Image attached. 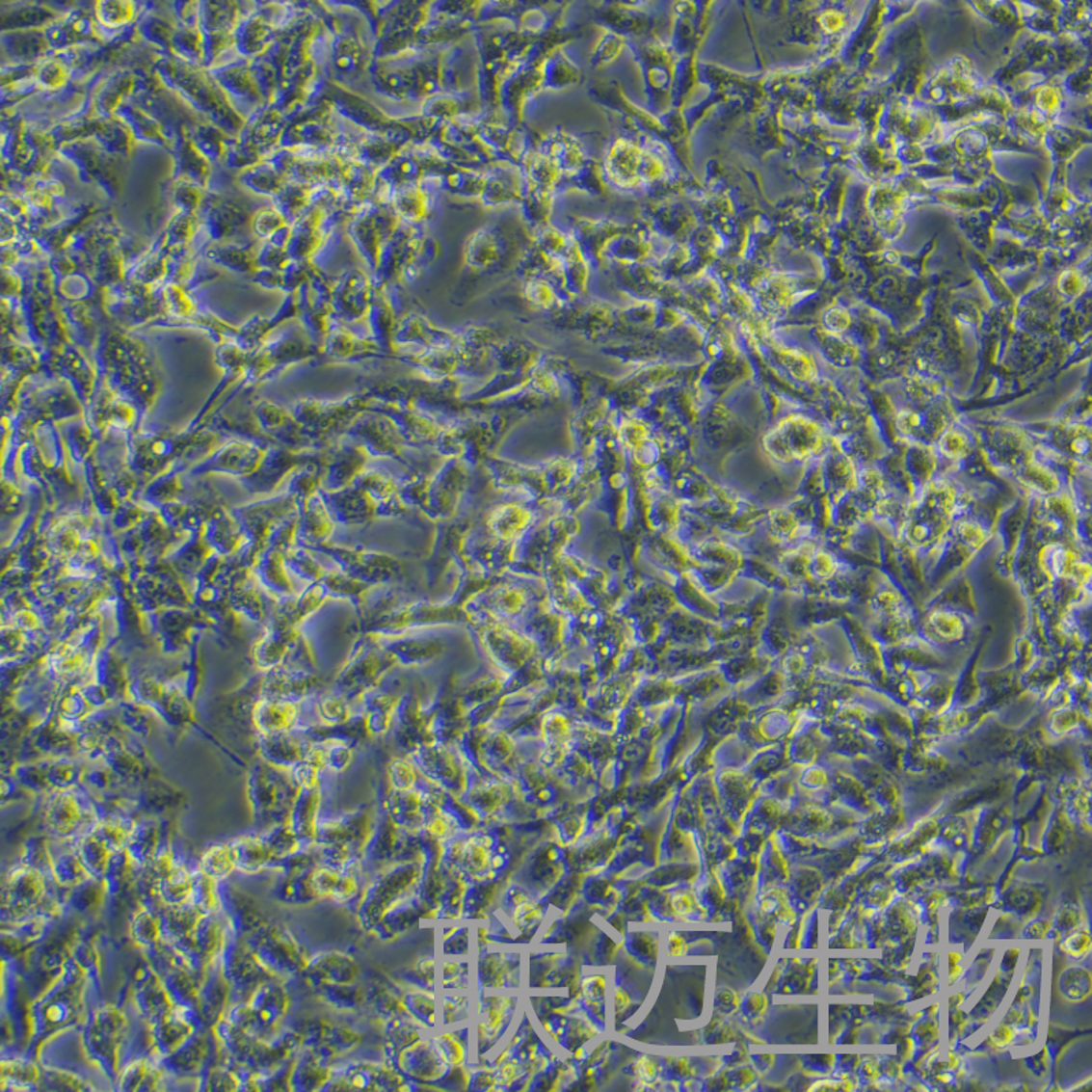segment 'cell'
<instances>
[{
	"label": "cell",
	"mask_w": 1092,
	"mask_h": 1092,
	"mask_svg": "<svg viewBox=\"0 0 1092 1092\" xmlns=\"http://www.w3.org/2000/svg\"><path fill=\"white\" fill-rule=\"evenodd\" d=\"M91 978L77 960L68 957L58 975L29 1006V1048L39 1052L49 1039L84 1025L85 999Z\"/></svg>",
	"instance_id": "obj_1"
},
{
	"label": "cell",
	"mask_w": 1092,
	"mask_h": 1092,
	"mask_svg": "<svg viewBox=\"0 0 1092 1092\" xmlns=\"http://www.w3.org/2000/svg\"><path fill=\"white\" fill-rule=\"evenodd\" d=\"M55 884L51 874L19 862L5 875L2 887L3 923L12 924L36 917L64 915L65 903L54 894Z\"/></svg>",
	"instance_id": "obj_2"
},
{
	"label": "cell",
	"mask_w": 1092,
	"mask_h": 1092,
	"mask_svg": "<svg viewBox=\"0 0 1092 1092\" xmlns=\"http://www.w3.org/2000/svg\"><path fill=\"white\" fill-rule=\"evenodd\" d=\"M129 1035V1019L114 1003L97 1006L82 1025V1049L88 1060L117 1083L123 1068V1051Z\"/></svg>",
	"instance_id": "obj_3"
},
{
	"label": "cell",
	"mask_w": 1092,
	"mask_h": 1092,
	"mask_svg": "<svg viewBox=\"0 0 1092 1092\" xmlns=\"http://www.w3.org/2000/svg\"><path fill=\"white\" fill-rule=\"evenodd\" d=\"M245 941L262 966L279 979L304 973L309 963L304 947L283 924L270 920Z\"/></svg>",
	"instance_id": "obj_4"
},
{
	"label": "cell",
	"mask_w": 1092,
	"mask_h": 1092,
	"mask_svg": "<svg viewBox=\"0 0 1092 1092\" xmlns=\"http://www.w3.org/2000/svg\"><path fill=\"white\" fill-rule=\"evenodd\" d=\"M421 871L422 864L415 861L406 862L386 872L375 884L370 885L360 907V924L366 930L375 929L384 915L396 907L409 893L410 889L418 885Z\"/></svg>",
	"instance_id": "obj_5"
},
{
	"label": "cell",
	"mask_w": 1092,
	"mask_h": 1092,
	"mask_svg": "<svg viewBox=\"0 0 1092 1092\" xmlns=\"http://www.w3.org/2000/svg\"><path fill=\"white\" fill-rule=\"evenodd\" d=\"M221 966L231 987V1003L248 1001L261 983L277 978L262 966L245 938L235 936L231 930L221 956Z\"/></svg>",
	"instance_id": "obj_6"
},
{
	"label": "cell",
	"mask_w": 1092,
	"mask_h": 1092,
	"mask_svg": "<svg viewBox=\"0 0 1092 1092\" xmlns=\"http://www.w3.org/2000/svg\"><path fill=\"white\" fill-rule=\"evenodd\" d=\"M222 1051L212 1028L201 1027L178 1051L160 1057L169 1078L196 1080L221 1057Z\"/></svg>",
	"instance_id": "obj_7"
},
{
	"label": "cell",
	"mask_w": 1092,
	"mask_h": 1092,
	"mask_svg": "<svg viewBox=\"0 0 1092 1092\" xmlns=\"http://www.w3.org/2000/svg\"><path fill=\"white\" fill-rule=\"evenodd\" d=\"M131 999L147 1025H155L176 1008L162 976L149 963L137 970Z\"/></svg>",
	"instance_id": "obj_8"
},
{
	"label": "cell",
	"mask_w": 1092,
	"mask_h": 1092,
	"mask_svg": "<svg viewBox=\"0 0 1092 1092\" xmlns=\"http://www.w3.org/2000/svg\"><path fill=\"white\" fill-rule=\"evenodd\" d=\"M221 887L223 915L235 936L248 938L270 921L251 894L234 885L226 884V881L221 882Z\"/></svg>",
	"instance_id": "obj_9"
},
{
	"label": "cell",
	"mask_w": 1092,
	"mask_h": 1092,
	"mask_svg": "<svg viewBox=\"0 0 1092 1092\" xmlns=\"http://www.w3.org/2000/svg\"><path fill=\"white\" fill-rule=\"evenodd\" d=\"M201 1027L204 1025L195 1009L176 1005L170 1015L149 1025L152 1049L160 1057H166L178 1051Z\"/></svg>",
	"instance_id": "obj_10"
},
{
	"label": "cell",
	"mask_w": 1092,
	"mask_h": 1092,
	"mask_svg": "<svg viewBox=\"0 0 1092 1092\" xmlns=\"http://www.w3.org/2000/svg\"><path fill=\"white\" fill-rule=\"evenodd\" d=\"M228 933V923L223 913L204 914L197 923L188 946L183 950L188 952L202 969H206V967L221 959L226 943H227Z\"/></svg>",
	"instance_id": "obj_11"
},
{
	"label": "cell",
	"mask_w": 1092,
	"mask_h": 1092,
	"mask_svg": "<svg viewBox=\"0 0 1092 1092\" xmlns=\"http://www.w3.org/2000/svg\"><path fill=\"white\" fill-rule=\"evenodd\" d=\"M229 1003H231V987L223 973L219 959L204 970V978L197 997L196 1012L201 1025L212 1028L227 1011Z\"/></svg>",
	"instance_id": "obj_12"
},
{
	"label": "cell",
	"mask_w": 1092,
	"mask_h": 1092,
	"mask_svg": "<svg viewBox=\"0 0 1092 1092\" xmlns=\"http://www.w3.org/2000/svg\"><path fill=\"white\" fill-rule=\"evenodd\" d=\"M94 821H90L82 812L80 803L73 796H59L51 803L45 814V826L49 835L58 842H74L91 831Z\"/></svg>",
	"instance_id": "obj_13"
},
{
	"label": "cell",
	"mask_w": 1092,
	"mask_h": 1092,
	"mask_svg": "<svg viewBox=\"0 0 1092 1092\" xmlns=\"http://www.w3.org/2000/svg\"><path fill=\"white\" fill-rule=\"evenodd\" d=\"M360 973L359 963L349 954L342 952L317 954L313 959H309L304 971L305 979L310 987L326 985V983L357 982Z\"/></svg>",
	"instance_id": "obj_14"
},
{
	"label": "cell",
	"mask_w": 1092,
	"mask_h": 1092,
	"mask_svg": "<svg viewBox=\"0 0 1092 1092\" xmlns=\"http://www.w3.org/2000/svg\"><path fill=\"white\" fill-rule=\"evenodd\" d=\"M412 841L413 839L400 836L398 829L391 823H386L372 836L363 852L370 864L386 865L395 861L406 864L414 862L416 851L421 852V847L414 848Z\"/></svg>",
	"instance_id": "obj_15"
},
{
	"label": "cell",
	"mask_w": 1092,
	"mask_h": 1092,
	"mask_svg": "<svg viewBox=\"0 0 1092 1092\" xmlns=\"http://www.w3.org/2000/svg\"><path fill=\"white\" fill-rule=\"evenodd\" d=\"M167 1078L160 1055L152 1049L150 1054L124 1064L115 1084L120 1091H156L162 1090Z\"/></svg>",
	"instance_id": "obj_16"
},
{
	"label": "cell",
	"mask_w": 1092,
	"mask_h": 1092,
	"mask_svg": "<svg viewBox=\"0 0 1092 1092\" xmlns=\"http://www.w3.org/2000/svg\"><path fill=\"white\" fill-rule=\"evenodd\" d=\"M448 1065L442 1060L436 1045L419 1039L400 1054L398 1071L406 1072L409 1077L421 1081H433L447 1071Z\"/></svg>",
	"instance_id": "obj_17"
},
{
	"label": "cell",
	"mask_w": 1092,
	"mask_h": 1092,
	"mask_svg": "<svg viewBox=\"0 0 1092 1092\" xmlns=\"http://www.w3.org/2000/svg\"><path fill=\"white\" fill-rule=\"evenodd\" d=\"M153 882H155V893L160 907H179V905L192 904L195 868H190L182 859H178L172 870L167 871L159 880Z\"/></svg>",
	"instance_id": "obj_18"
},
{
	"label": "cell",
	"mask_w": 1092,
	"mask_h": 1092,
	"mask_svg": "<svg viewBox=\"0 0 1092 1092\" xmlns=\"http://www.w3.org/2000/svg\"><path fill=\"white\" fill-rule=\"evenodd\" d=\"M55 918L49 915H36L28 919L12 924L10 930L2 931L3 953L9 954L10 959L18 956L22 950L38 946L47 938Z\"/></svg>",
	"instance_id": "obj_19"
},
{
	"label": "cell",
	"mask_w": 1092,
	"mask_h": 1092,
	"mask_svg": "<svg viewBox=\"0 0 1092 1092\" xmlns=\"http://www.w3.org/2000/svg\"><path fill=\"white\" fill-rule=\"evenodd\" d=\"M42 1081V1067L32 1057L10 1055L2 1058L0 1071V1090L32 1091L39 1090Z\"/></svg>",
	"instance_id": "obj_20"
},
{
	"label": "cell",
	"mask_w": 1092,
	"mask_h": 1092,
	"mask_svg": "<svg viewBox=\"0 0 1092 1092\" xmlns=\"http://www.w3.org/2000/svg\"><path fill=\"white\" fill-rule=\"evenodd\" d=\"M228 842L234 852L237 871L241 874L255 875L270 868L274 856L262 836H239Z\"/></svg>",
	"instance_id": "obj_21"
},
{
	"label": "cell",
	"mask_w": 1092,
	"mask_h": 1092,
	"mask_svg": "<svg viewBox=\"0 0 1092 1092\" xmlns=\"http://www.w3.org/2000/svg\"><path fill=\"white\" fill-rule=\"evenodd\" d=\"M52 851L51 877L61 891H68L80 887L94 878L88 870L78 854L75 842L70 847L61 848L58 852Z\"/></svg>",
	"instance_id": "obj_22"
},
{
	"label": "cell",
	"mask_w": 1092,
	"mask_h": 1092,
	"mask_svg": "<svg viewBox=\"0 0 1092 1092\" xmlns=\"http://www.w3.org/2000/svg\"><path fill=\"white\" fill-rule=\"evenodd\" d=\"M160 914L163 918L164 938L182 949L188 946L197 923L204 915L193 904L162 907Z\"/></svg>",
	"instance_id": "obj_23"
},
{
	"label": "cell",
	"mask_w": 1092,
	"mask_h": 1092,
	"mask_svg": "<svg viewBox=\"0 0 1092 1092\" xmlns=\"http://www.w3.org/2000/svg\"><path fill=\"white\" fill-rule=\"evenodd\" d=\"M162 847V832H160L157 822H136L126 852L140 870H144V868L152 865Z\"/></svg>",
	"instance_id": "obj_24"
},
{
	"label": "cell",
	"mask_w": 1092,
	"mask_h": 1092,
	"mask_svg": "<svg viewBox=\"0 0 1092 1092\" xmlns=\"http://www.w3.org/2000/svg\"><path fill=\"white\" fill-rule=\"evenodd\" d=\"M130 937L144 952L155 949L164 941L163 918L160 908L141 904L130 920Z\"/></svg>",
	"instance_id": "obj_25"
},
{
	"label": "cell",
	"mask_w": 1092,
	"mask_h": 1092,
	"mask_svg": "<svg viewBox=\"0 0 1092 1092\" xmlns=\"http://www.w3.org/2000/svg\"><path fill=\"white\" fill-rule=\"evenodd\" d=\"M333 1078V1071L326 1061L321 1060L313 1052L305 1049L302 1057L295 1060L293 1074H291V1091H318Z\"/></svg>",
	"instance_id": "obj_26"
},
{
	"label": "cell",
	"mask_w": 1092,
	"mask_h": 1092,
	"mask_svg": "<svg viewBox=\"0 0 1092 1092\" xmlns=\"http://www.w3.org/2000/svg\"><path fill=\"white\" fill-rule=\"evenodd\" d=\"M313 871L297 875H281L272 888V897L279 903L287 905L313 903L320 897L316 888H314L313 878H311Z\"/></svg>",
	"instance_id": "obj_27"
},
{
	"label": "cell",
	"mask_w": 1092,
	"mask_h": 1092,
	"mask_svg": "<svg viewBox=\"0 0 1092 1092\" xmlns=\"http://www.w3.org/2000/svg\"><path fill=\"white\" fill-rule=\"evenodd\" d=\"M196 1083L199 1091H244V1072L221 1054Z\"/></svg>",
	"instance_id": "obj_28"
},
{
	"label": "cell",
	"mask_w": 1092,
	"mask_h": 1092,
	"mask_svg": "<svg viewBox=\"0 0 1092 1092\" xmlns=\"http://www.w3.org/2000/svg\"><path fill=\"white\" fill-rule=\"evenodd\" d=\"M74 842L82 862L87 866L91 874L94 878H100V880L106 877L115 855L113 849L108 847L107 842L92 829Z\"/></svg>",
	"instance_id": "obj_29"
},
{
	"label": "cell",
	"mask_w": 1092,
	"mask_h": 1092,
	"mask_svg": "<svg viewBox=\"0 0 1092 1092\" xmlns=\"http://www.w3.org/2000/svg\"><path fill=\"white\" fill-rule=\"evenodd\" d=\"M424 907L426 905L419 900L396 905L384 915L383 919L376 924L377 936L382 940H393V938L405 933L410 927L414 926L419 918L424 917Z\"/></svg>",
	"instance_id": "obj_30"
},
{
	"label": "cell",
	"mask_w": 1092,
	"mask_h": 1092,
	"mask_svg": "<svg viewBox=\"0 0 1092 1092\" xmlns=\"http://www.w3.org/2000/svg\"><path fill=\"white\" fill-rule=\"evenodd\" d=\"M65 892V907L70 908L77 914L96 913L98 908L110 898L106 882L103 878H92L80 887L68 889Z\"/></svg>",
	"instance_id": "obj_31"
},
{
	"label": "cell",
	"mask_w": 1092,
	"mask_h": 1092,
	"mask_svg": "<svg viewBox=\"0 0 1092 1092\" xmlns=\"http://www.w3.org/2000/svg\"><path fill=\"white\" fill-rule=\"evenodd\" d=\"M140 871V868L131 861L126 849L117 852L113 861H111L106 877L103 878L110 897L122 896L124 892L136 887Z\"/></svg>",
	"instance_id": "obj_32"
},
{
	"label": "cell",
	"mask_w": 1092,
	"mask_h": 1092,
	"mask_svg": "<svg viewBox=\"0 0 1092 1092\" xmlns=\"http://www.w3.org/2000/svg\"><path fill=\"white\" fill-rule=\"evenodd\" d=\"M328 1005L337 1009H356L365 1002L367 992L359 983H326L311 987Z\"/></svg>",
	"instance_id": "obj_33"
},
{
	"label": "cell",
	"mask_w": 1092,
	"mask_h": 1092,
	"mask_svg": "<svg viewBox=\"0 0 1092 1092\" xmlns=\"http://www.w3.org/2000/svg\"><path fill=\"white\" fill-rule=\"evenodd\" d=\"M197 867L206 875L212 877L213 880L223 882L227 881L232 872L237 871V865H235V856L232 852L229 842L225 844H215L212 847L206 848L200 858Z\"/></svg>",
	"instance_id": "obj_34"
},
{
	"label": "cell",
	"mask_w": 1092,
	"mask_h": 1092,
	"mask_svg": "<svg viewBox=\"0 0 1092 1092\" xmlns=\"http://www.w3.org/2000/svg\"><path fill=\"white\" fill-rule=\"evenodd\" d=\"M386 1055L393 1062L395 1068H398L400 1054L419 1041V1028H416V1025L408 1022V1020L403 1019V1016H395L386 1025Z\"/></svg>",
	"instance_id": "obj_35"
},
{
	"label": "cell",
	"mask_w": 1092,
	"mask_h": 1092,
	"mask_svg": "<svg viewBox=\"0 0 1092 1092\" xmlns=\"http://www.w3.org/2000/svg\"><path fill=\"white\" fill-rule=\"evenodd\" d=\"M493 845L494 839L491 836L478 835L466 841L461 870L470 877L481 880L482 874H487L490 867Z\"/></svg>",
	"instance_id": "obj_36"
},
{
	"label": "cell",
	"mask_w": 1092,
	"mask_h": 1092,
	"mask_svg": "<svg viewBox=\"0 0 1092 1092\" xmlns=\"http://www.w3.org/2000/svg\"><path fill=\"white\" fill-rule=\"evenodd\" d=\"M192 904L202 914H222L223 897L221 882L213 880L205 872L195 867V888Z\"/></svg>",
	"instance_id": "obj_37"
},
{
	"label": "cell",
	"mask_w": 1092,
	"mask_h": 1092,
	"mask_svg": "<svg viewBox=\"0 0 1092 1092\" xmlns=\"http://www.w3.org/2000/svg\"><path fill=\"white\" fill-rule=\"evenodd\" d=\"M497 884L493 880H478L466 889L464 914L466 919H482L496 898Z\"/></svg>",
	"instance_id": "obj_38"
},
{
	"label": "cell",
	"mask_w": 1092,
	"mask_h": 1092,
	"mask_svg": "<svg viewBox=\"0 0 1092 1092\" xmlns=\"http://www.w3.org/2000/svg\"><path fill=\"white\" fill-rule=\"evenodd\" d=\"M318 798L316 793L307 792L306 795L302 796L300 802L297 803V808L294 810L293 819H291V828L297 833L302 844H310L316 839L317 812Z\"/></svg>",
	"instance_id": "obj_39"
},
{
	"label": "cell",
	"mask_w": 1092,
	"mask_h": 1092,
	"mask_svg": "<svg viewBox=\"0 0 1092 1092\" xmlns=\"http://www.w3.org/2000/svg\"><path fill=\"white\" fill-rule=\"evenodd\" d=\"M134 825H136V822L114 816V818L98 819L92 831L97 833L107 842L108 847L117 854V852L124 851L129 844Z\"/></svg>",
	"instance_id": "obj_40"
},
{
	"label": "cell",
	"mask_w": 1092,
	"mask_h": 1092,
	"mask_svg": "<svg viewBox=\"0 0 1092 1092\" xmlns=\"http://www.w3.org/2000/svg\"><path fill=\"white\" fill-rule=\"evenodd\" d=\"M275 859L285 858L301 851L302 841L291 825H278L261 835Z\"/></svg>",
	"instance_id": "obj_41"
},
{
	"label": "cell",
	"mask_w": 1092,
	"mask_h": 1092,
	"mask_svg": "<svg viewBox=\"0 0 1092 1092\" xmlns=\"http://www.w3.org/2000/svg\"><path fill=\"white\" fill-rule=\"evenodd\" d=\"M47 1083L48 1090L59 1091H94L96 1087L90 1081L82 1079L80 1075L73 1074L65 1069L42 1065V1081Z\"/></svg>",
	"instance_id": "obj_42"
},
{
	"label": "cell",
	"mask_w": 1092,
	"mask_h": 1092,
	"mask_svg": "<svg viewBox=\"0 0 1092 1092\" xmlns=\"http://www.w3.org/2000/svg\"><path fill=\"white\" fill-rule=\"evenodd\" d=\"M498 249H500V239L497 232L492 228H482L468 241L467 253L470 254L471 261L482 264L481 258L482 261L496 260Z\"/></svg>",
	"instance_id": "obj_43"
},
{
	"label": "cell",
	"mask_w": 1092,
	"mask_h": 1092,
	"mask_svg": "<svg viewBox=\"0 0 1092 1092\" xmlns=\"http://www.w3.org/2000/svg\"><path fill=\"white\" fill-rule=\"evenodd\" d=\"M317 866L318 858L310 854L306 849L302 848L301 851L295 852L293 855L275 859V861H272L268 870L279 871L281 875H297L313 871Z\"/></svg>",
	"instance_id": "obj_44"
},
{
	"label": "cell",
	"mask_w": 1092,
	"mask_h": 1092,
	"mask_svg": "<svg viewBox=\"0 0 1092 1092\" xmlns=\"http://www.w3.org/2000/svg\"><path fill=\"white\" fill-rule=\"evenodd\" d=\"M406 188L400 190L398 196L393 197V205L398 209L400 215L405 218L418 221V218L424 216L426 209V200L424 193L421 190L413 188L412 183L405 185Z\"/></svg>",
	"instance_id": "obj_45"
},
{
	"label": "cell",
	"mask_w": 1092,
	"mask_h": 1092,
	"mask_svg": "<svg viewBox=\"0 0 1092 1092\" xmlns=\"http://www.w3.org/2000/svg\"><path fill=\"white\" fill-rule=\"evenodd\" d=\"M467 885L459 878L452 887L445 889L439 901V918L441 919H458L464 914V901Z\"/></svg>",
	"instance_id": "obj_46"
},
{
	"label": "cell",
	"mask_w": 1092,
	"mask_h": 1092,
	"mask_svg": "<svg viewBox=\"0 0 1092 1092\" xmlns=\"http://www.w3.org/2000/svg\"><path fill=\"white\" fill-rule=\"evenodd\" d=\"M403 1003H405L406 1011L413 1018L418 1020L419 1025L428 1028L435 1027V1002H433L432 996L413 993V995L405 996Z\"/></svg>",
	"instance_id": "obj_47"
},
{
	"label": "cell",
	"mask_w": 1092,
	"mask_h": 1092,
	"mask_svg": "<svg viewBox=\"0 0 1092 1092\" xmlns=\"http://www.w3.org/2000/svg\"><path fill=\"white\" fill-rule=\"evenodd\" d=\"M507 1001L504 999H491L485 1001L484 1008V1022H482V1028H484L485 1035L490 1038H496L503 1028L504 1022L507 1016Z\"/></svg>",
	"instance_id": "obj_48"
},
{
	"label": "cell",
	"mask_w": 1092,
	"mask_h": 1092,
	"mask_svg": "<svg viewBox=\"0 0 1092 1092\" xmlns=\"http://www.w3.org/2000/svg\"><path fill=\"white\" fill-rule=\"evenodd\" d=\"M508 970L504 960L498 954H490L480 963V982L487 987H501L506 985Z\"/></svg>",
	"instance_id": "obj_49"
},
{
	"label": "cell",
	"mask_w": 1092,
	"mask_h": 1092,
	"mask_svg": "<svg viewBox=\"0 0 1092 1092\" xmlns=\"http://www.w3.org/2000/svg\"><path fill=\"white\" fill-rule=\"evenodd\" d=\"M21 862L51 874V847H49L47 842L41 841V839H33V842H29L24 848V855H22Z\"/></svg>",
	"instance_id": "obj_50"
},
{
	"label": "cell",
	"mask_w": 1092,
	"mask_h": 1092,
	"mask_svg": "<svg viewBox=\"0 0 1092 1092\" xmlns=\"http://www.w3.org/2000/svg\"><path fill=\"white\" fill-rule=\"evenodd\" d=\"M367 996H372V1001L375 1003L376 1011L384 1018H395V1016H402V1013H408L405 1008V1003L400 1001L398 997L389 992V990L380 989L376 993H367Z\"/></svg>",
	"instance_id": "obj_51"
},
{
	"label": "cell",
	"mask_w": 1092,
	"mask_h": 1092,
	"mask_svg": "<svg viewBox=\"0 0 1092 1092\" xmlns=\"http://www.w3.org/2000/svg\"><path fill=\"white\" fill-rule=\"evenodd\" d=\"M360 1039H362V1036H360L359 1032L354 1031V1029L347 1027V1025H331L326 1045L333 1046L334 1051L339 1052V1054H343V1052L356 1048V1046L360 1044Z\"/></svg>",
	"instance_id": "obj_52"
},
{
	"label": "cell",
	"mask_w": 1092,
	"mask_h": 1092,
	"mask_svg": "<svg viewBox=\"0 0 1092 1092\" xmlns=\"http://www.w3.org/2000/svg\"><path fill=\"white\" fill-rule=\"evenodd\" d=\"M436 1048L440 1052L442 1060L448 1067L454 1065H461L465 1061V1049L464 1046L459 1044L454 1036L445 1034L438 1036L435 1041Z\"/></svg>",
	"instance_id": "obj_53"
},
{
	"label": "cell",
	"mask_w": 1092,
	"mask_h": 1092,
	"mask_svg": "<svg viewBox=\"0 0 1092 1092\" xmlns=\"http://www.w3.org/2000/svg\"><path fill=\"white\" fill-rule=\"evenodd\" d=\"M393 812H395V818L398 819L400 825L412 828L416 822V816H418V799L413 793L400 796Z\"/></svg>",
	"instance_id": "obj_54"
},
{
	"label": "cell",
	"mask_w": 1092,
	"mask_h": 1092,
	"mask_svg": "<svg viewBox=\"0 0 1092 1092\" xmlns=\"http://www.w3.org/2000/svg\"><path fill=\"white\" fill-rule=\"evenodd\" d=\"M496 1074L481 1069V1071L474 1072L470 1079H468L467 1088L473 1091H491L496 1087Z\"/></svg>",
	"instance_id": "obj_55"
},
{
	"label": "cell",
	"mask_w": 1092,
	"mask_h": 1092,
	"mask_svg": "<svg viewBox=\"0 0 1092 1092\" xmlns=\"http://www.w3.org/2000/svg\"><path fill=\"white\" fill-rule=\"evenodd\" d=\"M468 949V930L459 929L454 936L445 938L444 950L447 954H466Z\"/></svg>",
	"instance_id": "obj_56"
},
{
	"label": "cell",
	"mask_w": 1092,
	"mask_h": 1092,
	"mask_svg": "<svg viewBox=\"0 0 1092 1092\" xmlns=\"http://www.w3.org/2000/svg\"><path fill=\"white\" fill-rule=\"evenodd\" d=\"M357 892H359V882H357L356 877L350 874H343L342 880H340L337 888L334 889L333 897L331 898L336 901H342L343 903V901L350 900L351 897L356 896Z\"/></svg>",
	"instance_id": "obj_57"
},
{
	"label": "cell",
	"mask_w": 1092,
	"mask_h": 1092,
	"mask_svg": "<svg viewBox=\"0 0 1092 1092\" xmlns=\"http://www.w3.org/2000/svg\"><path fill=\"white\" fill-rule=\"evenodd\" d=\"M448 829V823L445 822L444 819L439 818L438 816V818L432 819V821L428 823V828H426V831H428V835H431L432 838L440 839L447 836Z\"/></svg>",
	"instance_id": "obj_58"
},
{
	"label": "cell",
	"mask_w": 1092,
	"mask_h": 1092,
	"mask_svg": "<svg viewBox=\"0 0 1092 1092\" xmlns=\"http://www.w3.org/2000/svg\"><path fill=\"white\" fill-rule=\"evenodd\" d=\"M504 903H506L508 905V907H511V908H518V907H519V905L526 903V896H524L522 889H519V888H510V889H508L506 897H504Z\"/></svg>",
	"instance_id": "obj_59"
},
{
	"label": "cell",
	"mask_w": 1092,
	"mask_h": 1092,
	"mask_svg": "<svg viewBox=\"0 0 1092 1092\" xmlns=\"http://www.w3.org/2000/svg\"><path fill=\"white\" fill-rule=\"evenodd\" d=\"M461 973H462V964L445 963V966H444V980H445V983L452 982V980H454L455 978H458V976L461 975Z\"/></svg>",
	"instance_id": "obj_60"
}]
</instances>
